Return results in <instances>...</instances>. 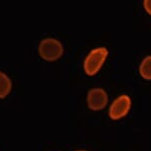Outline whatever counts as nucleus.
Returning <instances> with one entry per match:
<instances>
[{"label": "nucleus", "mask_w": 151, "mask_h": 151, "mask_svg": "<svg viewBox=\"0 0 151 151\" xmlns=\"http://www.w3.org/2000/svg\"><path fill=\"white\" fill-rule=\"evenodd\" d=\"M109 55V52L106 47H101L94 48L88 53L84 60V71L88 75H95L98 71L103 66L107 56Z\"/></svg>", "instance_id": "f257e3e1"}, {"label": "nucleus", "mask_w": 151, "mask_h": 151, "mask_svg": "<svg viewBox=\"0 0 151 151\" xmlns=\"http://www.w3.org/2000/svg\"><path fill=\"white\" fill-rule=\"evenodd\" d=\"M39 53L47 61H55L63 55V45L58 40L47 38L40 42Z\"/></svg>", "instance_id": "f03ea898"}, {"label": "nucleus", "mask_w": 151, "mask_h": 151, "mask_svg": "<svg viewBox=\"0 0 151 151\" xmlns=\"http://www.w3.org/2000/svg\"><path fill=\"white\" fill-rule=\"evenodd\" d=\"M108 94L102 88H93L88 92L87 104L93 111L104 109L108 104Z\"/></svg>", "instance_id": "20e7f679"}, {"label": "nucleus", "mask_w": 151, "mask_h": 151, "mask_svg": "<svg viewBox=\"0 0 151 151\" xmlns=\"http://www.w3.org/2000/svg\"><path fill=\"white\" fill-rule=\"evenodd\" d=\"M132 107V100L127 95H122L118 97L109 110V116L112 119H119L124 118L129 112Z\"/></svg>", "instance_id": "7ed1b4c3"}, {"label": "nucleus", "mask_w": 151, "mask_h": 151, "mask_svg": "<svg viewBox=\"0 0 151 151\" xmlns=\"http://www.w3.org/2000/svg\"><path fill=\"white\" fill-rule=\"evenodd\" d=\"M77 151H86V150H77Z\"/></svg>", "instance_id": "6e6552de"}, {"label": "nucleus", "mask_w": 151, "mask_h": 151, "mask_svg": "<svg viewBox=\"0 0 151 151\" xmlns=\"http://www.w3.org/2000/svg\"><path fill=\"white\" fill-rule=\"evenodd\" d=\"M139 73L146 80H151V55L146 56L139 65Z\"/></svg>", "instance_id": "423d86ee"}, {"label": "nucleus", "mask_w": 151, "mask_h": 151, "mask_svg": "<svg viewBox=\"0 0 151 151\" xmlns=\"http://www.w3.org/2000/svg\"><path fill=\"white\" fill-rule=\"evenodd\" d=\"M12 90V81L9 76L0 71V99H4Z\"/></svg>", "instance_id": "39448f33"}, {"label": "nucleus", "mask_w": 151, "mask_h": 151, "mask_svg": "<svg viewBox=\"0 0 151 151\" xmlns=\"http://www.w3.org/2000/svg\"><path fill=\"white\" fill-rule=\"evenodd\" d=\"M143 6H144V9L145 11L151 15V0H145L143 2Z\"/></svg>", "instance_id": "0eeeda50"}]
</instances>
